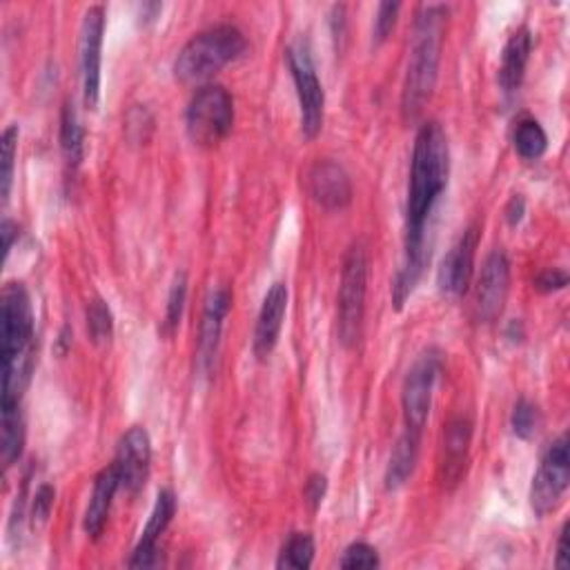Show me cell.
I'll return each instance as SVG.
<instances>
[{
  "label": "cell",
  "instance_id": "obj_1",
  "mask_svg": "<svg viewBox=\"0 0 570 570\" xmlns=\"http://www.w3.org/2000/svg\"><path fill=\"white\" fill-rule=\"evenodd\" d=\"M450 172V149L446 132L439 123H426L417 138H414L412 170L408 187V210H405V258L397 272L392 286L395 307L401 310L405 299L420 283L428 262L430 250L426 239V226L435 210L441 192L446 190Z\"/></svg>",
  "mask_w": 570,
  "mask_h": 570
},
{
  "label": "cell",
  "instance_id": "obj_2",
  "mask_svg": "<svg viewBox=\"0 0 570 570\" xmlns=\"http://www.w3.org/2000/svg\"><path fill=\"white\" fill-rule=\"evenodd\" d=\"M0 301L3 401L21 403L34 371V307L23 283H8Z\"/></svg>",
  "mask_w": 570,
  "mask_h": 570
},
{
  "label": "cell",
  "instance_id": "obj_3",
  "mask_svg": "<svg viewBox=\"0 0 570 570\" xmlns=\"http://www.w3.org/2000/svg\"><path fill=\"white\" fill-rule=\"evenodd\" d=\"M446 19H448L446 8L430 5L424 10V14L417 21L412 54L403 81V94H401V112L405 121L417 119L424 112L426 102L433 98L437 74H439Z\"/></svg>",
  "mask_w": 570,
  "mask_h": 570
},
{
  "label": "cell",
  "instance_id": "obj_4",
  "mask_svg": "<svg viewBox=\"0 0 570 570\" xmlns=\"http://www.w3.org/2000/svg\"><path fill=\"white\" fill-rule=\"evenodd\" d=\"M245 51V36L234 25H217L192 36L174 61L181 83H201L221 72Z\"/></svg>",
  "mask_w": 570,
  "mask_h": 570
},
{
  "label": "cell",
  "instance_id": "obj_5",
  "mask_svg": "<svg viewBox=\"0 0 570 570\" xmlns=\"http://www.w3.org/2000/svg\"><path fill=\"white\" fill-rule=\"evenodd\" d=\"M366 292H368V252L361 243L350 245L339 286V341L345 348L356 345L364 328L366 315Z\"/></svg>",
  "mask_w": 570,
  "mask_h": 570
},
{
  "label": "cell",
  "instance_id": "obj_6",
  "mask_svg": "<svg viewBox=\"0 0 570 570\" xmlns=\"http://www.w3.org/2000/svg\"><path fill=\"white\" fill-rule=\"evenodd\" d=\"M187 134L196 145L213 147L221 143L234 125V100L221 85L201 87L187 108Z\"/></svg>",
  "mask_w": 570,
  "mask_h": 570
},
{
  "label": "cell",
  "instance_id": "obj_7",
  "mask_svg": "<svg viewBox=\"0 0 570 570\" xmlns=\"http://www.w3.org/2000/svg\"><path fill=\"white\" fill-rule=\"evenodd\" d=\"M288 65L294 78L301 108V130L305 138H315L324 128L326 94L319 83L313 57H310V49L305 45L288 47Z\"/></svg>",
  "mask_w": 570,
  "mask_h": 570
},
{
  "label": "cell",
  "instance_id": "obj_8",
  "mask_svg": "<svg viewBox=\"0 0 570 570\" xmlns=\"http://www.w3.org/2000/svg\"><path fill=\"white\" fill-rule=\"evenodd\" d=\"M441 368V356L437 350L424 352L410 368L403 384V417L405 428L412 433L424 430L433 408V392Z\"/></svg>",
  "mask_w": 570,
  "mask_h": 570
},
{
  "label": "cell",
  "instance_id": "obj_9",
  "mask_svg": "<svg viewBox=\"0 0 570 570\" xmlns=\"http://www.w3.org/2000/svg\"><path fill=\"white\" fill-rule=\"evenodd\" d=\"M570 482V448H568V435H561L550 444L546 454L542 457L539 471L533 477L531 486V506L533 510L544 517L553 512L563 493L568 490Z\"/></svg>",
  "mask_w": 570,
  "mask_h": 570
},
{
  "label": "cell",
  "instance_id": "obj_10",
  "mask_svg": "<svg viewBox=\"0 0 570 570\" xmlns=\"http://www.w3.org/2000/svg\"><path fill=\"white\" fill-rule=\"evenodd\" d=\"M102 34H106V10L94 5L85 12L81 25V78H83V102L87 110H96L100 100V51Z\"/></svg>",
  "mask_w": 570,
  "mask_h": 570
},
{
  "label": "cell",
  "instance_id": "obj_11",
  "mask_svg": "<svg viewBox=\"0 0 570 570\" xmlns=\"http://www.w3.org/2000/svg\"><path fill=\"white\" fill-rule=\"evenodd\" d=\"M477 245H480V228L471 226L444 256L439 275H437V283L446 296L457 299L469 292L471 279L475 272Z\"/></svg>",
  "mask_w": 570,
  "mask_h": 570
},
{
  "label": "cell",
  "instance_id": "obj_12",
  "mask_svg": "<svg viewBox=\"0 0 570 570\" xmlns=\"http://www.w3.org/2000/svg\"><path fill=\"white\" fill-rule=\"evenodd\" d=\"M149 465H151V441L145 428L132 426L119 441L114 469L121 480V488H125L130 495H136L147 477H149Z\"/></svg>",
  "mask_w": 570,
  "mask_h": 570
},
{
  "label": "cell",
  "instance_id": "obj_13",
  "mask_svg": "<svg viewBox=\"0 0 570 570\" xmlns=\"http://www.w3.org/2000/svg\"><path fill=\"white\" fill-rule=\"evenodd\" d=\"M508 288H510L508 256L501 250H495L486 256L480 281H477L475 307H477L480 322L493 324L501 315L506 296H508Z\"/></svg>",
  "mask_w": 570,
  "mask_h": 570
},
{
  "label": "cell",
  "instance_id": "obj_14",
  "mask_svg": "<svg viewBox=\"0 0 570 570\" xmlns=\"http://www.w3.org/2000/svg\"><path fill=\"white\" fill-rule=\"evenodd\" d=\"M177 514V497L172 490H161L157 495V504L151 508V514L147 520V526L143 531V537L138 546L134 548V555L130 559L132 568H149L159 563V539L168 531Z\"/></svg>",
  "mask_w": 570,
  "mask_h": 570
},
{
  "label": "cell",
  "instance_id": "obj_15",
  "mask_svg": "<svg viewBox=\"0 0 570 570\" xmlns=\"http://www.w3.org/2000/svg\"><path fill=\"white\" fill-rule=\"evenodd\" d=\"M307 190L326 210H343L352 201V183L335 161H317L307 172Z\"/></svg>",
  "mask_w": 570,
  "mask_h": 570
},
{
  "label": "cell",
  "instance_id": "obj_16",
  "mask_svg": "<svg viewBox=\"0 0 570 570\" xmlns=\"http://www.w3.org/2000/svg\"><path fill=\"white\" fill-rule=\"evenodd\" d=\"M288 310V288L286 283H275L262 305V313L256 319V330H254V354L258 359H268L272 350L279 343V335L283 328Z\"/></svg>",
  "mask_w": 570,
  "mask_h": 570
},
{
  "label": "cell",
  "instance_id": "obj_17",
  "mask_svg": "<svg viewBox=\"0 0 570 570\" xmlns=\"http://www.w3.org/2000/svg\"><path fill=\"white\" fill-rule=\"evenodd\" d=\"M230 305H232V294L228 288L213 292L210 299H207V303H205V313H203V322H201V337H198V361H201L203 371H210L215 364L223 322L230 313Z\"/></svg>",
  "mask_w": 570,
  "mask_h": 570
},
{
  "label": "cell",
  "instance_id": "obj_18",
  "mask_svg": "<svg viewBox=\"0 0 570 570\" xmlns=\"http://www.w3.org/2000/svg\"><path fill=\"white\" fill-rule=\"evenodd\" d=\"M473 439V426L469 420H454L448 424L441 448L439 473L444 486H454L463 477L465 461H469V448Z\"/></svg>",
  "mask_w": 570,
  "mask_h": 570
},
{
  "label": "cell",
  "instance_id": "obj_19",
  "mask_svg": "<svg viewBox=\"0 0 570 570\" xmlns=\"http://www.w3.org/2000/svg\"><path fill=\"white\" fill-rule=\"evenodd\" d=\"M121 488V480L119 473L114 469V463L108 465V469H102L94 482V493L85 512V533L92 539H98L108 526L110 520V510L114 504V495Z\"/></svg>",
  "mask_w": 570,
  "mask_h": 570
},
{
  "label": "cell",
  "instance_id": "obj_20",
  "mask_svg": "<svg viewBox=\"0 0 570 570\" xmlns=\"http://www.w3.org/2000/svg\"><path fill=\"white\" fill-rule=\"evenodd\" d=\"M531 49H533V36L529 27H520L508 38L501 54V68H499V85L504 87V92L520 89L526 76Z\"/></svg>",
  "mask_w": 570,
  "mask_h": 570
},
{
  "label": "cell",
  "instance_id": "obj_21",
  "mask_svg": "<svg viewBox=\"0 0 570 570\" xmlns=\"http://www.w3.org/2000/svg\"><path fill=\"white\" fill-rule=\"evenodd\" d=\"M420 433H412L405 428V433L399 437V441L392 448L388 471H386V488L397 490L401 488L414 473V465H417V454H420Z\"/></svg>",
  "mask_w": 570,
  "mask_h": 570
},
{
  "label": "cell",
  "instance_id": "obj_22",
  "mask_svg": "<svg viewBox=\"0 0 570 570\" xmlns=\"http://www.w3.org/2000/svg\"><path fill=\"white\" fill-rule=\"evenodd\" d=\"M3 405V422H0V459H3L5 469L14 465L25 446V420L21 412V403H5Z\"/></svg>",
  "mask_w": 570,
  "mask_h": 570
},
{
  "label": "cell",
  "instance_id": "obj_23",
  "mask_svg": "<svg viewBox=\"0 0 570 570\" xmlns=\"http://www.w3.org/2000/svg\"><path fill=\"white\" fill-rule=\"evenodd\" d=\"M61 147L65 154V161L72 168H78L83 161V154H85V132H83L78 114L70 100L65 102L63 117H61Z\"/></svg>",
  "mask_w": 570,
  "mask_h": 570
},
{
  "label": "cell",
  "instance_id": "obj_24",
  "mask_svg": "<svg viewBox=\"0 0 570 570\" xmlns=\"http://www.w3.org/2000/svg\"><path fill=\"white\" fill-rule=\"evenodd\" d=\"M514 149L526 161H537L546 154L548 136L544 128L535 119H522L514 128Z\"/></svg>",
  "mask_w": 570,
  "mask_h": 570
},
{
  "label": "cell",
  "instance_id": "obj_25",
  "mask_svg": "<svg viewBox=\"0 0 570 570\" xmlns=\"http://www.w3.org/2000/svg\"><path fill=\"white\" fill-rule=\"evenodd\" d=\"M315 561V539L307 533H294L277 561V568L281 570H305Z\"/></svg>",
  "mask_w": 570,
  "mask_h": 570
},
{
  "label": "cell",
  "instance_id": "obj_26",
  "mask_svg": "<svg viewBox=\"0 0 570 570\" xmlns=\"http://www.w3.org/2000/svg\"><path fill=\"white\" fill-rule=\"evenodd\" d=\"M19 134H21L19 125H10L3 132V143H0V196H3V203L10 201V192L14 183Z\"/></svg>",
  "mask_w": 570,
  "mask_h": 570
},
{
  "label": "cell",
  "instance_id": "obj_27",
  "mask_svg": "<svg viewBox=\"0 0 570 570\" xmlns=\"http://www.w3.org/2000/svg\"><path fill=\"white\" fill-rule=\"evenodd\" d=\"M87 332H89V339L96 345L110 343V339L114 335L112 310L106 301L98 299V296L92 299V303L87 305Z\"/></svg>",
  "mask_w": 570,
  "mask_h": 570
},
{
  "label": "cell",
  "instance_id": "obj_28",
  "mask_svg": "<svg viewBox=\"0 0 570 570\" xmlns=\"http://www.w3.org/2000/svg\"><path fill=\"white\" fill-rule=\"evenodd\" d=\"M185 299H187V277L185 272H179L172 281V288H170V296H168V310H166V332L172 335L179 324H181V317H183V307H185Z\"/></svg>",
  "mask_w": 570,
  "mask_h": 570
},
{
  "label": "cell",
  "instance_id": "obj_29",
  "mask_svg": "<svg viewBox=\"0 0 570 570\" xmlns=\"http://www.w3.org/2000/svg\"><path fill=\"white\" fill-rule=\"evenodd\" d=\"M537 424H539L537 408L531 401L522 399L520 403L514 405V410H512V433L517 437L531 439L535 435V430H537Z\"/></svg>",
  "mask_w": 570,
  "mask_h": 570
},
{
  "label": "cell",
  "instance_id": "obj_30",
  "mask_svg": "<svg viewBox=\"0 0 570 570\" xmlns=\"http://www.w3.org/2000/svg\"><path fill=\"white\" fill-rule=\"evenodd\" d=\"M379 563H381V561H379L377 550H375L373 546L364 544V542L352 544V546L343 553L341 561H339V566L345 568V570H356V568H377Z\"/></svg>",
  "mask_w": 570,
  "mask_h": 570
},
{
  "label": "cell",
  "instance_id": "obj_31",
  "mask_svg": "<svg viewBox=\"0 0 570 570\" xmlns=\"http://www.w3.org/2000/svg\"><path fill=\"white\" fill-rule=\"evenodd\" d=\"M54 499H57V490L49 484H43L36 490L34 501H32V526L34 529H43L49 522L51 508H54Z\"/></svg>",
  "mask_w": 570,
  "mask_h": 570
},
{
  "label": "cell",
  "instance_id": "obj_32",
  "mask_svg": "<svg viewBox=\"0 0 570 570\" xmlns=\"http://www.w3.org/2000/svg\"><path fill=\"white\" fill-rule=\"evenodd\" d=\"M399 10H401L399 3H381L379 5L377 19H375V43H384L392 34L397 19H399Z\"/></svg>",
  "mask_w": 570,
  "mask_h": 570
},
{
  "label": "cell",
  "instance_id": "obj_33",
  "mask_svg": "<svg viewBox=\"0 0 570 570\" xmlns=\"http://www.w3.org/2000/svg\"><path fill=\"white\" fill-rule=\"evenodd\" d=\"M326 490H328V480L324 475H313L307 480L305 484V490H303V497L310 506V510H319L322 504H324V497H326Z\"/></svg>",
  "mask_w": 570,
  "mask_h": 570
},
{
  "label": "cell",
  "instance_id": "obj_34",
  "mask_svg": "<svg viewBox=\"0 0 570 570\" xmlns=\"http://www.w3.org/2000/svg\"><path fill=\"white\" fill-rule=\"evenodd\" d=\"M566 286H568V275L563 270H557V268L542 272L535 281V288L539 292H557V290H563Z\"/></svg>",
  "mask_w": 570,
  "mask_h": 570
},
{
  "label": "cell",
  "instance_id": "obj_35",
  "mask_svg": "<svg viewBox=\"0 0 570 570\" xmlns=\"http://www.w3.org/2000/svg\"><path fill=\"white\" fill-rule=\"evenodd\" d=\"M570 524H563L561 533H559V544H557V559L555 566L557 568H568L570 566Z\"/></svg>",
  "mask_w": 570,
  "mask_h": 570
},
{
  "label": "cell",
  "instance_id": "obj_36",
  "mask_svg": "<svg viewBox=\"0 0 570 570\" xmlns=\"http://www.w3.org/2000/svg\"><path fill=\"white\" fill-rule=\"evenodd\" d=\"M524 213H526V203L522 196H512L508 207H506V219L510 226H517L522 219H524Z\"/></svg>",
  "mask_w": 570,
  "mask_h": 570
},
{
  "label": "cell",
  "instance_id": "obj_37",
  "mask_svg": "<svg viewBox=\"0 0 570 570\" xmlns=\"http://www.w3.org/2000/svg\"><path fill=\"white\" fill-rule=\"evenodd\" d=\"M0 230H3L0 234H3V252H5V262H8V256H10L12 245H14V239L19 237V226L12 223L10 219H5L3 228H0Z\"/></svg>",
  "mask_w": 570,
  "mask_h": 570
},
{
  "label": "cell",
  "instance_id": "obj_38",
  "mask_svg": "<svg viewBox=\"0 0 570 570\" xmlns=\"http://www.w3.org/2000/svg\"><path fill=\"white\" fill-rule=\"evenodd\" d=\"M161 12H163V5H161V3H143V5L138 8V16H141L143 25L157 21Z\"/></svg>",
  "mask_w": 570,
  "mask_h": 570
},
{
  "label": "cell",
  "instance_id": "obj_39",
  "mask_svg": "<svg viewBox=\"0 0 570 570\" xmlns=\"http://www.w3.org/2000/svg\"><path fill=\"white\" fill-rule=\"evenodd\" d=\"M70 345H72V330H70V328H63V332H61V337H59V352L65 354V352L70 350Z\"/></svg>",
  "mask_w": 570,
  "mask_h": 570
}]
</instances>
